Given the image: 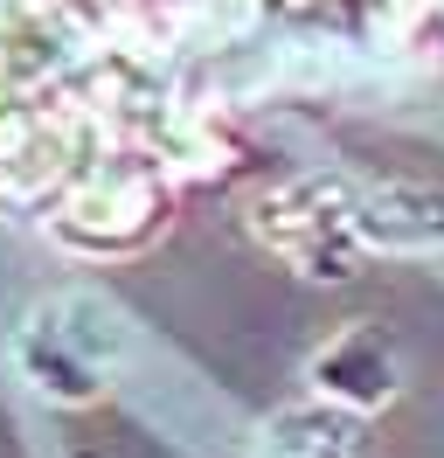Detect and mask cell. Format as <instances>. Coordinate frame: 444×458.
Segmentation results:
<instances>
[{
  "label": "cell",
  "instance_id": "cell-1",
  "mask_svg": "<svg viewBox=\"0 0 444 458\" xmlns=\"http://www.w3.org/2000/svg\"><path fill=\"white\" fill-rule=\"evenodd\" d=\"M118 354H125V319L111 313L105 299H90V292L49 299V306L21 327V369H28V382H35L42 396H63V403L98 396Z\"/></svg>",
  "mask_w": 444,
  "mask_h": 458
},
{
  "label": "cell",
  "instance_id": "cell-2",
  "mask_svg": "<svg viewBox=\"0 0 444 458\" xmlns=\"http://www.w3.org/2000/svg\"><path fill=\"white\" fill-rule=\"evenodd\" d=\"M153 208H160V195L146 174H98L63 201L56 236H70L83 250H118V243H139L153 229Z\"/></svg>",
  "mask_w": 444,
  "mask_h": 458
},
{
  "label": "cell",
  "instance_id": "cell-3",
  "mask_svg": "<svg viewBox=\"0 0 444 458\" xmlns=\"http://www.w3.org/2000/svg\"><path fill=\"white\" fill-rule=\"evenodd\" d=\"M312 382L340 403H375L396 382V361H388V347L375 334H347V341H333L320 361H312Z\"/></svg>",
  "mask_w": 444,
  "mask_h": 458
},
{
  "label": "cell",
  "instance_id": "cell-4",
  "mask_svg": "<svg viewBox=\"0 0 444 458\" xmlns=\"http://www.w3.org/2000/svg\"><path fill=\"white\" fill-rule=\"evenodd\" d=\"M278 458H354V424L305 430V417H285L278 424Z\"/></svg>",
  "mask_w": 444,
  "mask_h": 458
}]
</instances>
